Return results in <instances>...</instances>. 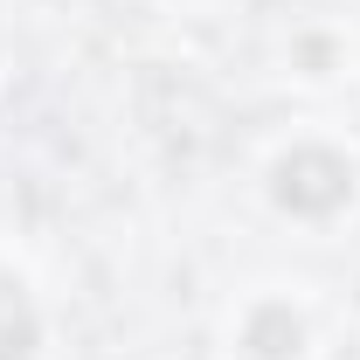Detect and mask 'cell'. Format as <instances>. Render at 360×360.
Wrapping results in <instances>:
<instances>
[{
	"label": "cell",
	"instance_id": "1",
	"mask_svg": "<svg viewBox=\"0 0 360 360\" xmlns=\"http://www.w3.org/2000/svg\"><path fill=\"white\" fill-rule=\"evenodd\" d=\"M347 194H354V167L326 146H298L277 160V201L291 215H333Z\"/></svg>",
	"mask_w": 360,
	"mask_h": 360
},
{
	"label": "cell",
	"instance_id": "2",
	"mask_svg": "<svg viewBox=\"0 0 360 360\" xmlns=\"http://www.w3.org/2000/svg\"><path fill=\"white\" fill-rule=\"evenodd\" d=\"M35 347V305H28V291L0 270V360H28Z\"/></svg>",
	"mask_w": 360,
	"mask_h": 360
},
{
	"label": "cell",
	"instance_id": "3",
	"mask_svg": "<svg viewBox=\"0 0 360 360\" xmlns=\"http://www.w3.org/2000/svg\"><path fill=\"white\" fill-rule=\"evenodd\" d=\"M298 319H291V305H264V312L250 319V347H257V360H291L298 354Z\"/></svg>",
	"mask_w": 360,
	"mask_h": 360
}]
</instances>
